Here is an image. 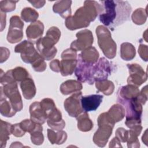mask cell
Instances as JSON below:
<instances>
[{
  "label": "cell",
  "instance_id": "cell-16",
  "mask_svg": "<svg viewBox=\"0 0 148 148\" xmlns=\"http://www.w3.org/2000/svg\"><path fill=\"white\" fill-rule=\"evenodd\" d=\"M98 129L93 136V142L99 147H104L112 135L114 125L108 123L98 124Z\"/></svg>",
  "mask_w": 148,
  "mask_h": 148
},
{
  "label": "cell",
  "instance_id": "cell-33",
  "mask_svg": "<svg viewBox=\"0 0 148 148\" xmlns=\"http://www.w3.org/2000/svg\"><path fill=\"white\" fill-rule=\"evenodd\" d=\"M43 127L42 124H37L36 128L30 133L31 140L35 145H42L44 141V136L42 133Z\"/></svg>",
  "mask_w": 148,
  "mask_h": 148
},
{
  "label": "cell",
  "instance_id": "cell-6",
  "mask_svg": "<svg viewBox=\"0 0 148 148\" xmlns=\"http://www.w3.org/2000/svg\"><path fill=\"white\" fill-rule=\"evenodd\" d=\"M3 94L9 99L13 108L16 112H20L23 107V101L19 92L17 83L12 81L1 84L0 87Z\"/></svg>",
  "mask_w": 148,
  "mask_h": 148
},
{
  "label": "cell",
  "instance_id": "cell-20",
  "mask_svg": "<svg viewBox=\"0 0 148 148\" xmlns=\"http://www.w3.org/2000/svg\"><path fill=\"white\" fill-rule=\"evenodd\" d=\"M0 112L1 114L7 117L13 116L17 112L13 108L9 99L0 89Z\"/></svg>",
  "mask_w": 148,
  "mask_h": 148
},
{
  "label": "cell",
  "instance_id": "cell-45",
  "mask_svg": "<svg viewBox=\"0 0 148 148\" xmlns=\"http://www.w3.org/2000/svg\"><path fill=\"white\" fill-rule=\"evenodd\" d=\"M50 68L56 72H60V61L58 60H54L50 63Z\"/></svg>",
  "mask_w": 148,
  "mask_h": 148
},
{
  "label": "cell",
  "instance_id": "cell-24",
  "mask_svg": "<svg viewBox=\"0 0 148 148\" xmlns=\"http://www.w3.org/2000/svg\"><path fill=\"white\" fill-rule=\"evenodd\" d=\"M82 88V84L80 82L75 80H68L61 84L60 91L64 95H69L80 91Z\"/></svg>",
  "mask_w": 148,
  "mask_h": 148
},
{
  "label": "cell",
  "instance_id": "cell-38",
  "mask_svg": "<svg viewBox=\"0 0 148 148\" xmlns=\"http://www.w3.org/2000/svg\"><path fill=\"white\" fill-rule=\"evenodd\" d=\"M20 124L24 131L28 132H32L36 127L37 124L35 123L31 119H25L20 123Z\"/></svg>",
  "mask_w": 148,
  "mask_h": 148
},
{
  "label": "cell",
  "instance_id": "cell-32",
  "mask_svg": "<svg viewBox=\"0 0 148 148\" xmlns=\"http://www.w3.org/2000/svg\"><path fill=\"white\" fill-rule=\"evenodd\" d=\"M38 17V13L35 9L29 7L24 8L21 12V19L27 23L36 21Z\"/></svg>",
  "mask_w": 148,
  "mask_h": 148
},
{
  "label": "cell",
  "instance_id": "cell-5",
  "mask_svg": "<svg viewBox=\"0 0 148 148\" xmlns=\"http://www.w3.org/2000/svg\"><path fill=\"white\" fill-rule=\"evenodd\" d=\"M98 44L103 54L109 59L114 58L116 54L117 45L112 39L110 32L103 25H98L96 28Z\"/></svg>",
  "mask_w": 148,
  "mask_h": 148
},
{
  "label": "cell",
  "instance_id": "cell-11",
  "mask_svg": "<svg viewBox=\"0 0 148 148\" xmlns=\"http://www.w3.org/2000/svg\"><path fill=\"white\" fill-rule=\"evenodd\" d=\"M23 27L24 23L18 16L11 17L7 35V40L9 43H15L20 42L23 39Z\"/></svg>",
  "mask_w": 148,
  "mask_h": 148
},
{
  "label": "cell",
  "instance_id": "cell-30",
  "mask_svg": "<svg viewBox=\"0 0 148 148\" xmlns=\"http://www.w3.org/2000/svg\"><path fill=\"white\" fill-rule=\"evenodd\" d=\"M136 55L135 47L130 43L124 42L121 45L120 56L123 60L130 61L132 60Z\"/></svg>",
  "mask_w": 148,
  "mask_h": 148
},
{
  "label": "cell",
  "instance_id": "cell-19",
  "mask_svg": "<svg viewBox=\"0 0 148 148\" xmlns=\"http://www.w3.org/2000/svg\"><path fill=\"white\" fill-rule=\"evenodd\" d=\"M31 120L36 124H43L47 120V116L39 102H34L29 106Z\"/></svg>",
  "mask_w": 148,
  "mask_h": 148
},
{
  "label": "cell",
  "instance_id": "cell-14",
  "mask_svg": "<svg viewBox=\"0 0 148 148\" xmlns=\"http://www.w3.org/2000/svg\"><path fill=\"white\" fill-rule=\"evenodd\" d=\"M77 62L75 70V73L77 80L80 82L93 84L91 77V70L94 64L84 62L79 56H77Z\"/></svg>",
  "mask_w": 148,
  "mask_h": 148
},
{
  "label": "cell",
  "instance_id": "cell-49",
  "mask_svg": "<svg viewBox=\"0 0 148 148\" xmlns=\"http://www.w3.org/2000/svg\"><path fill=\"white\" fill-rule=\"evenodd\" d=\"M146 132H147V129L145 131V134L142 136V142L145 143V144L146 145H147V136L146 138H145V136H146L147 135V134H146Z\"/></svg>",
  "mask_w": 148,
  "mask_h": 148
},
{
  "label": "cell",
  "instance_id": "cell-28",
  "mask_svg": "<svg viewBox=\"0 0 148 148\" xmlns=\"http://www.w3.org/2000/svg\"><path fill=\"white\" fill-rule=\"evenodd\" d=\"M12 124L1 120V130H0V143L1 147H6L7 140L9 139V136L12 134Z\"/></svg>",
  "mask_w": 148,
  "mask_h": 148
},
{
  "label": "cell",
  "instance_id": "cell-18",
  "mask_svg": "<svg viewBox=\"0 0 148 148\" xmlns=\"http://www.w3.org/2000/svg\"><path fill=\"white\" fill-rule=\"evenodd\" d=\"M44 31V25L39 20L31 23L27 28L26 35L29 41L34 43L42 38Z\"/></svg>",
  "mask_w": 148,
  "mask_h": 148
},
{
  "label": "cell",
  "instance_id": "cell-44",
  "mask_svg": "<svg viewBox=\"0 0 148 148\" xmlns=\"http://www.w3.org/2000/svg\"><path fill=\"white\" fill-rule=\"evenodd\" d=\"M10 56V51L8 49L3 47H1V63L6 61Z\"/></svg>",
  "mask_w": 148,
  "mask_h": 148
},
{
  "label": "cell",
  "instance_id": "cell-43",
  "mask_svg": "<svg viewBox=\"0 0 148 148\" xmlns=\"http://www.w3.org/2000/svg\"><path fill=\"white\" fill-rule=\"evenodd\" d=\"M147 86H145L139 92L138 99L142 105H145L147 100Z\"/></svg>",
  "mask_w": 148,
  "mask_h": 148
},
{
  "label": "cell",
  "instance_id": "cell-15",
  "mask_svg": "<svg viewBox=\"0 0 148 148\" xmlns=\"http://www.w3.org/2000/svg\"><path fill=\"white\" fill-rule=\"evenodd\" d=\"M127 67L130 73V76L127 79L128 84L138 87L146 81L147 79V73L139 64H127Z\"/></svg>",
  "mask_w": 148,
  "mask_h": 148
},
{
  "label": "cell",
  "instance_id": "cell-10",
  "mask_svg": "<svg viewBox=\"0 0 148 148\" xmlns=\"http://www.w3.org/2000/svg\"><path fill=\"white\" fill-rule=\"evenodd\" d=\"M137 98L125 99L117 97V102L125 108L126 119H140L143 110L142 105Z\"/></svg>",
  "mask_w": 148,
  "mask_h": 148
},
{
  "label": "cell",
  "instance_id": "cell-39",
  "mask_svg": "<svg viewBox=\"0 0 148 148\" xmlns=\"http://www.w3.org/2000/svg\"><path fill=\"white\" fill-rule=\"evenodd\" d=\"M31 65L34 71L38 72H43L46 68V63L42 57L39 58Z\"/></svg>",
  "mask_w": 148,
  "mask_h": 148
},
{
  "label": "cell",
  "instance_id": "cell-9",
  "mask_svg": "<svg viewBox=\"0 0 148 148\" xmlns=\"http://www.w3.org/2000/svg\"><path fill=\"white\" fill-rule=\"evenodd\" d=\"M112 65L110 62L104 57L101 58L94 64L91 70L92 80L94 83L108 79L111 74Z\"/></svg>",
  "mask_w": 148,
  "mask_h": 148
},
{
  "label": "cell",
  "instance_id": "cell-17",
  "mask_svg": "<svg viewBox=\"0 0 148 148\" xmlns=\"http://www.w3.org/2000/svg\"><path fill=\"white\" fill-rule=\"evenodd\" d=\"M103 95L99 94H92L82 97L81 105L84 112L94 111L99 106L102 102Z\"/></svg>",
  "mask_w": 148,
  "mask_h": 148
},
{
  "label": "cell",
  "instance_id": "cell-27",
  "mask_svg": "<svg viewBox=\"0 0 148 148\" xmlns=\"http://www.w3.org/2000/svg\"><path fill=\"white\" fill-rule=\"evenodd\" d=\"M47 137L51 144L61 145L66 141L67 134L62 130L55 131L52 129H47Z\"/></svg>",
  "mask_w": 148,
  "mask_h": 148
},
{
  "label": "cell",
  "instance_id": "cell-8",
  "mask_svg": "<svg viewBox=\"0 0 148 148\" xmlns=\"http://www.w3.org/2000/svg\"><path fill=\"white\" fill-rule=\"evenodd\" d=\"M14 51L21 54V58L24 62L31 65L42 57L34 47V44L29 40H25L16 45Z\"/></svg>",
  "mask_w": 148,
  "mask_h": 148
},
{
  "label": "cell",
  "instance_id": "cell-26",
  "mask_svg": "<svg viewBox=\"0 0 148 148\" xmlns=\"http://www.w3.org/2000/svg\"><path fill=\"white\" fill-rule=\"evenodd\" d=\"M76 118L77 121V128L80 131L87 132L92 128L93 123L86 112H82Z\"/></svg>",
  "mask_w": 148,
  "mask_h": 148
},
{
  "label": "cell",
  "instance_id": "cell-2",
  "mask_svg": "<svg viewBox=\"0 0 148 148\" xmlns=\"http://www.w3.org/2000/svg\"><path fill=\"white\" fill-rule=\"evenodd\" d=\"M102 11V6L99 2L95 1H86L84 6L79 8L73 16L66 18L65 24L69 30L87 27L91 21Z\"/></svg>",
  "mask_w": 148,
  "mask_h": 148
},
{
  "label": "cell",
  "instance_id": "cell-4",
  "mask_svg": "<svg viewBox=\"0 0 148 148\" xmlns=\"http://www.w3.org/2000/svg\"><path fill=\"white\" fill-rule=\"evenodd\" d=\"M40 103L47 116V125L54 131L62 130L65 126V123L62 119L61 113L56 108L54 101L47 98L43 99Z\"/></svg>",
  "mask_w": 148,
  "mask_h": 148
},
{
  "label": "cell",
  "instance_id": "cell-37",
  "mask_svg": "<svg viewBox=\"0 0 148 148\" xmlns=\"http://www.w3.org/2000/svg\"><path fill=\"white\" fill-rule=\"evenodd\" d=\"M18 1H1L0 2V9L1 11L6 13L10 12L15 10L16 3Z\"/></svg>",
  "mask_w": 148,
  "mask_h": 148
},
{
  "label": "cell",
  "instance_id": "cell-1",
  "mask_svg": "<svg viewBox=\"0 0 148 148\" xmlns=\"http://www.w3.org/2000/svg\"><path fill=\"white\" fill-rule=\"evenodd\" d=\"M99 2L102 6L99 20L106 27L113 30L129 20L132 8L127 1L107 0Z\"/></svg>",
  "mask_w": 148,
  "mask_h": 148
},
{
  "label": "cell",
  "instance_id": "cell-7",
  "mask_svg": "<svg viewBox=\"0 0 148 148\" xmlns=\"http://www.w3.org/2000/svg\"><path fill=\"white\" fill-rule=\"evenodd\" d=\"M77 51L69 48L61 54L60 61V72L63 76L71 75L75 70L77 62Z\"/></svg>",
  "mask_w": 148,
  "mask_h": 148
},
{
  "label": "cell",
  "instance_id": "cell-13",
  "mask_svg": "<svg viewBox=\"0 0 148 148\" xmlns=\"http://www.w3.org/2000/svg\"><path fill=\"white\" fill-rule=\"evenodd\" d=\"M76 36L77 39L71 44V48L76 51H83L91 46L93 43V35L89 29H83L78 32Z\"/></svg>",
  "mask_w": 148,
  "mask_h": 148
},
{
  "label": "cell",
  "instance_id": "cell-21",
  "mask_svg": "<svg viewBox=\"0 0 148 148\" xmlns=\"http://www.w3.org/2000/svg\"><path fill=\"white\" fill-rule=\"evenodd\" d=\"M71 4L72 1H56L53 6V12L66 19L71 15Z\"/></svg>",
  "mask_w": 148,
  "mask_h": 148
},
{
  "label": "cell",
  "instance_id": "cell-23",
  "mask_svg": "<svg viewBox=\"0 0 148 148\" xmlns=\"http://www.w3.org/2000/svg\"><path fill=\"white\" fill-rule=\"evenodd\" d=\"M139 92L138 87L132 84H127L119 88L117 96L123 99H130L137 98Z\"/></svg>",
  "mask_w": 148,
  "mask_h": 148
},
{
  "label": "cell",
  "instance_id": "cell-40",
  "mask_svg": "<svg viewBox=\"0 0 148 148\" xmlns=\"http://www.w3.org/2000/svg\"><path fill=\"white\" fill-rule=\"evenodd\" d=\"M116 137H117L120 142H126L128 136V131L123 128H118L115 132Z\"/></svg>",
  "mask_w": 148,
  "mask_h": 148
},
{
  "label": "cell",
  "instance_id": "cell-35",
  "mask_svg": "<svg viewBox=\"0 0 148 148\" xmlns=\"http://www.w3.org/2000/svg\"><path fill=\"white\" fill-rule=\"evenodd\" d=\"M12 75L14 79L17 83L21 82L26 78L30 77V75L27 71L25 68L21 66H18L14 69H13Z\"/></svg>",
  "mask_w": 148,
  "mask_h": 148
},
{
  "label": "cell",
  "instance_id": "cell-12",
  "mask_svg": "<svg viewBox=\"0 0 148 148\" xmlns=\"http://www.w3.org/2000/svg\"><path fill=\"white\" fill-rule=\"evenodd\" d=\"M82 97V93L79 91L74 93L65 100L64 103V108L70 116L76 117L84 112L81 105Z\"/></svg>",
  "mask_w": 148,
  "mask_h": 148
},
{
  "label": "cell",
  "instance_id": "cell-22",
  "mask_svg": "<svg viewBox=\"0 0 148 148\" xmlns=\"http://www.w3.org/2000/svg\"><path fill=\"white\" fill-rule=\"evenodd\" d=\"M20 87L23 97L27 99L33 98L36 94V87L33 79L29 77L20 82Z\"/></svg>",
  "mask_w": 148,
  "mask_h": 148
},
{
  "label": "cell",
  "instance_id": "cell-3",
  "mask_svg": "<svg viewBox=\"0 0 148 148\" xmlns=\"http://www.w3.org/2000/svg\"><path fill=\"white\" fill-rule=\"evenodd\" d=\"M60 36V30L56 27H51L47 30L46 36L36 42L37 50L44 60L49 61L55 57L57 50L54 45L59 40Z\"/></svg>",
  "mask_w": 148,
  "mask_h": 148
},
{
  "label": "cell",
  "instance_id": "cell-25",
  "mask_svg": "<svg viewBox=\"0 0 148 148\" xmlns=\"http://www.w3.org/2000/svg\"><path fill=\"white\" fill-rule=\"evenodd\" d=\"M79 56L84 62L94 64L97 62L99 54L94 47L91 46L83 50Z\"/></svg>",
  "mask_w": 148,
  "mask_h": 148
},
{
  "label": "cell",
  "instance_id": "cell-31",
  "mask_svg": "<svg viewBox=\"0 0 148 148\" xmlns=\"http://www.w3.org/2000/svg\"><path fill=\"white\" fill-rule=\"evenodd\" d=\"M95 87L98 91L102 92L106 95H111L114 89L113 83L108 79L95 82Z\"/></svg>",
  "mask_w": 148,
  "mask_h": 148
},
{
  "label": "cell",
  "instance_id": "cell-42",
  "mask_svg": "<svg viewBox=\"0 0 148 148\" xmlns=\"http://www.w3.org/2000/svg\"><path fill=\"white\" fill-rule=\"evenodd\" d=\"M148 48L146 45H145L143 44H140L139 48H138V53L140 57V58L143 60L145 61H147V57H148Z\"/></svg>",
  "mask_w": 148,
  "mask_h": 148
},
{
  "label": "cell",
  "instance_id": "cell-47",
  "mask_svg": "<svg viewBox=\"0 0 148 148\" xmlns=\"http://www.w3.org/2000/svg\"><path fill=\"white\" fill-rule=\"evenodd\" d=\"M28 2L31 3L36 8H40L43 7L46 2L45 1H29Z\"/></svg>",
  "mask_w": 148,
  "mask_h": 148
},
{
  "label": "cell",
  "instance_id": "cell-36",
  "mask_svg": "<svg viewBox=\"0 0 148 148\" xmlns=\"http://www.w3.org/2000/svg\"><path fill=\"white\" fill-rule=\"evenodd\" d=\"M139 135L131 130H128V136L127 140L128 147H139L140 143L138 139Z\"/></svg>",
  "mask_w": 148,
  "mask_h": 148
},
{
  "label": "cell",
  "instance_id": "cell-46",
  "mask_svg": "<svg viewBox=\"0 0 148 148\" xmlns=\"http://www.w3.org/2000/svg\"><path fill=\"white\" fill-rule=\"evenodd\" d=\"M122 147V146L120 144V140L116 136L112 139V140L110 142V143H109V147Z\"/></svg>",
  "mask_w": 148,
  "mask_h": 148
},
{
  "label": "cell",
  "instance_id": "cell-48",
  "mask_svg": "<svg viewBox=\"0 0 148 148\" xmlns=\"http://www.w3.org/2000/svg\"><path fill=\"white\" fill-rule=\"evenodd\" d=\"M6 26V14L1 11V31H2Z\"/></svg>",
  "mask_w": 148,
  "mask_h": 148
},
{
  "label": "cell",
  "instance_id": "cell-29",
  "mask_svg": "<svg viewBox=\"0 0 148 148\" xmlns=\"http://www.w3.org/2000/svg\"><path fill=\"white\" fill-rule=\"evenodd\" d=\"M111 119L117 123L121 121L125 116V109L121 105L117 103L113 105L107 112Z\"/></svg>",
  "mask_w": 148,
  "mask_h": 148
},
{
  "label": "cell",
  "instance_id": "cell-41",
  "mask_svg": "<svg viewBox=\"0 0 148 148\" xmlns=\"http://www.w3.org/2000/svg\"><path fill=\"white\" fill-rule=\"evenodd\" d=\"M25 131L23 130L20 123L13 124L12 127V134L16 137H21L24 135Z\"/></svg>",
  "mask_w": 148,
  "mask_h": 148
},
{
  "label": "cell",
  "instance_id": "cell-34",
  "mask_svg": "<svg viewBox=\"0 0 148 148\" xmlns=\"http://www.w3.org/2000/svg\"><path fill=\"white\" fill-rule=\"evenodd\" d=\"M147 12L144 9L138 8L136 9L132 14V20L133 22L138 25L144 24L147 19Z\"/></svg>",
  "mask_w": 148,
  "mask_h": 148
}]
</instances>
